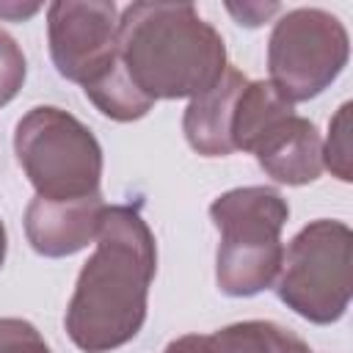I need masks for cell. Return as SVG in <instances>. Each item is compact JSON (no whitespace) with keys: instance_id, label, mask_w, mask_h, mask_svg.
<instances>
[{"instance_id":"cell-9","label":"cell","mask_w":353,"mask_h":353,"mask_svg":"<svg viewBox=\"0 0 353 353\" xmlns=\"http://www.w3.org/2000/svg\"><path fill=\"white\" fill-rule=\"evenodd\" d=\"M248 77L234 69L226 66L223 74L199 97L190 99V105L185 108V119H182V130L188 143L204 154V157H226L234 152L232 143V116H234V105L240 91L245 88Z\"/></svg>"},{"instance_id":"cell-1","label":"cell","mask_w":353,"mask_h":353,"mask_svg":"<svg viewBox=\"0 0 353 353\" xmlns=\"http://www.w3.org/2000/svg\"><path fill=\"white\" fill-rule=\"evenodd\" d=\"M157 270L154 234L135 207H105L97 251L83 265L66 306L69 339L85 353H108L141 331Z\"/></svg>"},{"instance_id":"cell-7","label":"cell","mask_w":353,"mask_h":353,"mask_svg":"<svg viewBox=\"0 0 353 353\" xmlns=\"http://www.w3.org/2000/svg\"><path fill=\"white\" fill-rule=\"evenodd\" d=\"M47 36L58 74L85 85L119 61L116 3L58 0L47 8Z\"/></svg>"},{"instance_id":"cell-10","label":"cell","mask_w":353,"mask_h":353,"mask_svg":"<svg viewBox=\"0 0 353 353\" xmlns=\"http://www.w3.org/2000/svg\"><path fill=\"white\" fill-rule=\"evenodd\" d=\"M256 163L281 185H309L323 174V141L309 119H284L256 149Z\"/></svg>"},{"instance_id":"cell-4","label":"cell","mask_w":353,"mask_h":353,"mask_svg":"<svg viewBox=\"0 0 353 353\" xmlns=\"http://www.w3.org/2000/svg\"><path fill=\"white\" fill-rule=\"evenodd\" d=\"M14 152L36 196L80 199L99 193L102 149L94 132L61 108L28 110L17 124Z\"/></svg>"},{"instance_id":"cell-12","label":"cell","mask_w":353,"mask_h":353,"mask_svg":"<svg viewBox=\"0 0 353 353\" xmlns=\"http://www.w3.org/2000/svg\"><path fill=\"white\" fill-rule=\"evenodd\" d=\"M199 353H312L309 345L270 320H245L215 334H199Z\"/></svg>"},{"instance_id":"cell-6","label":"cell","mask_w":353,"mask_h":353,"mask_svg":"<svg viewBox=\"0 0 353 353\" xmlns=\"http://www.w3.org/2000/svg\"><path fill=\"white\" fill-rule=\"evenodd\" d=\"M350 55L345 25L323 8L287 11L268 41V69L273 88L292 105L325 91Z\"/></svg>"},{"instance_id":"cell-13","label":"cell","mask_w":353,"mask_h":353,"mask_svg":"<svg viewBox=\"0 0 353 353\" xmlns=\"http://www.w3.org/2000/svg\"><path fill=\"white\" fill-rule=\"evenodd\" d=\"M85 97L97 105V110L113 121H135L141 116H146L154 105V99H149L127 74V69L121 66V61H116L110 69H105L99 77H94L91 83L83 85Z\"/></svg>"},{"instance_id":"cell-2","label":"cell","mask_w":353,"mask_h":353,"mask_svg":"<svg viewBox=\"0 0 353 353\" xmlns=\"http://www.w3.org/2000/svg\"><path fill=\"white\" fill-rule=\"evenodd\" d=\"M119 61L149 99H193L223 74L226 47L190 3H132L119 17Z\"/></svg>"},{"instance_id":"cell-17","label":"cell","mask_w":353,"mask_h":353,"mask_svg":"<svg viewBox=\"0 0 353 353\" xmlns=\"http://www.w3.org/2000/svg\"><path fill=\"white\" fill-rule=\"evenodd\" d=\"M226 8H229V14H234V19H237L240 25L256 28V25H262L268 17L279 14L281 6H279V3H243V6L226 3Z\"/></svg>"},{"instance_id":"cell-14","label":"cell","mask_w":353,"mask_h":353,"mask_svg":"<svg viewBox=\"0 0 353 353\" xmlns=\"http://www.w3.org/2000/svg\"><path fill=\"white\" fill-rule=\"evenodd\" d=\"M323 165L331 168L334 176L342 182L353 179V165H350V102H345L336 116L331 119L328 127V143L323 149Z\"/></svg>"},{"instance_id":"cell-3","label":"cell","mask_w":353,"mask_h":353,"mask_svg":"<svg viewBox=\"0 0 353 353\" xmlns=\"http://www.w3.org/2000/svg\"><path fill=\"white\" fill-rule=\"evenodd\" d=\"M210 218L221 232L215 254L221 292L251 298L273 287L284 262L281 229L290 218L281 193L265 185L226 190L210 204Z\"/></svg>"},{"instance_id":"cell-5","label":"cell","mask_w":353,"mask_h":353,"mask_svg":"<svg viewBox=\"0 0 353 353\" xmlns=\"http://www.w3.org/2000/svg\"><path fill=\"white\" fill-rule=\"evenodd\" d=\"M353 290V232L342 221H312L290 248L276 279L279 298L303 320L336 323Z\"/></svg>"},{"instance_id":"cell-18","label":"cell","mask_w":353,"mask_h":353,"mask_svg":"<svg viewBox=\"0 0 353 353\" xmlns=\"http://www.w3.org/2000/svg\"><path fill=\"white\" fill-rule=\"evenodd\" d=\"M36 11H39V6H6V3H0V17H8V19H22V17H30Z\"/></svg>"},{"instance_id":"cell-19","label":"cell","mask_w":353,"mask_h":353,"mask_svg":"<svg viewBox=\"0 0 353 353\" xmlns=\"http://www.w3.org/2000/svg\"><path fill=\"white\" fill-rule=\"evenodd\" d=\"M3 259H6V226L0 221V268H3Z\"/></svg>"},{"instance_id":"cell-11","label":"cell","mask_w":353,"mask_h":353,"mask_svg":"<svg viewBox=\"0 0 353 353\" xmlns=\"http://www.w3.org/2000/svg\"><path fill=\"white\" fill-rule=\"evenodd\" d=\"M292 116V105L273 88L270 80L245 83L237 97L232 116V143L234 152H254L284 119Z\"/></svg>"},{"instance_id":"cell-8","label":"cell","mask_w":353,"mask_h":353,"mask_svg":"<svg viewBox=\"0 0 353 353\" xmlns=\"http://www.w3.org/2000/svg\"><path fill=\"white\" fill-rule=\"evenodd\" d=\"M105 201L99 193L80 199L36 196L25 210V234L41 256H69L83 251L99 234Z\"/></svg>"},{"instance_id":"cell-16","label":"cell","mask_w":353,"mask_h":353,"mask_svg":"<svg viewBox=\"0 0 353 353\" xmlns=\"http://www.w3.org/2000/svg\"><path fill=\"white\" fill-rule=\"evenodd\" d=\"M0 353H52L36 325L19 317H0Z\"/></svg>"},{"instance_id":"cell-15","label":"cell","mask_w":353,"mask_h":353,"mask_svg":"<svg viewBox=\"0 0 353 353\" xmlns=\"http://www.w3.org/2000/svg\"><path fill=\"white\" fill-rule=\"evenodd\" d=\"M25 72L28 66L19 44L6 30H0V108L17 97L25 83Z\"/></svg>"}]
</instances>
